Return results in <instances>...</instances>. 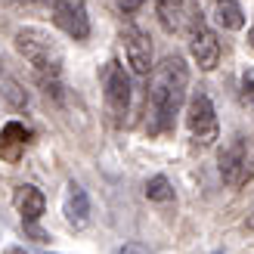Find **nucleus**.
I'll return each mask as SVG.
<instances>
[{
    "label": "nucleus",
    "instance_id": "1",
    "mask_svg": "<svg viewBox=\"0 0 254 254\" xmlns=\"http://www.w3.org/2000/svg\"><path fill=\"white\" fill-rule=\"evenodd\" d=\"M186 90H189V65L183 62V56L177 53L164 56L155 65L149 87V103H146L149 136H164L174 130V121L186 103Z\"/></svg>",
    "mask_w": 254,
    "mask_h": 254
},
{
    "label": "nucleus",
    "instance_id": "2",
    "mask_svg": "<svg viewBox=\"0 0 254 254\" xmlns=\"http://www.w3.org/2000/svg\"><path fill=\"white\" fill-rule=\"evenodd\" d=\"M12 44H16L19 56L28 62V65H34V71L41 74L44 84H56V81H59L65 53H62V44H59L50 31L28 25V28H19V31H16Z\"/></svg>",
    "mask_w": 254,
    "mask_h": 254
},
{
    "label": "nucleus",
    "instance_id": "3",
    "mask_svg": "<svg viewBox=\"0 0 254 254\" xmlns=\"http://www.w3.org/2000/svg\"><path fill=\"white\" fill-rule=\"evenodd\" d=\"M186 37H189V56H192V62L201 71H214L220 65V41H217V34L211 31V25H208L201 9H195L192 16H189Z\"/></svg>",
    "mask_w": 254,
    "mask_h": 254
},
{
    "label": "nucleus",
    "instance_id": "4",
    "mask_svg": "<svg viewBox=\"0 0 254 254\" xmlns=\"http://www.w3.org/2000/svg\"><path fill=\"white\" fill-rule=\"evenodd\" d=\"M186 127H189V136H192V146H198V149H208V146H214V139H220L217 109H214L211 96L205 90L192 93V99H189Z\"/></svg>",
    "mask_w": 254,
    "mask_h": 254
},
{
    "label": "nucleus",
    "instance_id": "5",
    "mask_svg": "<svg viewBox=\"0 0 254 254\" xmlns=\"http://www.w3.org/2000/svg\"><path fill=\"white\" fill-rule=\"evenodd\" d=\"M217 168L226 186H245L251 177H254V149L248 146L245 136H233L230 143L220 149V158H217Z\"/></svg>",
    "mask_w": 254,
    "mask_h": 254
},
{
    "label": "nucleus",
    "instance_id": "6",
    "mask_svg": "<svg viewBox=\"0 0 254 254\" xmlns=\"http://www.w3.org/2000/svg\"><path fill=\"white\" fill-rule=\"evenodd\" d=\"M103 99L106 112L115 124H124L127 112H130V78L118 59H109V65L103 71Z\"/></svg>",
    "mask_w": 254,
    "mask_h": 254
},
{
    "label": "nucleus",
    "instance_id": "7",
    "mask_svg": "<svg viewBox=\"0 0 254 254\" xmlns=\"http://www.w3.org/2000/svg\"><path fill=\"white\" fill-rule=\"evenodd\" d=\"M53 25L71 41H87L90 37L87 0H53Z\"/></svg>",
    "mask_w": 254,
    "mask_h": 254
},
{
    "label": "nucleus",
    "instance_id": "8",
    "mask_svg": "<svg viewBox=\"0 0 254 254\" xmlns=\"http://www.w3.org/2000/svg\"><path fill=\"white\" fill-rule=\"evenodd\" d=\"M16 211H19V217H22V226L28 230L34 239H41L44 242V233L37 230V220L44 217V211H47V198H44V192L37 186H31V183H25V186H19L16 189Z\"/></svg>",
    "mask_w": 254,
    "mask_h": 254
},
{
    "label": "nucleus",
    "instance_id": "9",
    "mask_svg": "<svg viewBox=\"0 0 254 254\" xmlns=\"http://www.w3.org/2000/svg\"><path fill=\"white\" fill-rule=\"evenodd\" d=\"M124 53H127V62H130V68L133 74H149L152 68V41H149V34L139 28V25H124Z\"/></svg>",
    "mask_w": 254,
    "mask_h": 254
},
{
    "label": "nucleus",
    "instance_id": "10",
    "mask_svg": "<svg viewBox=\"0 0 254 254\" xmlns=\"http://www.w3.org/2000/svg\"><path fill=\"white\" fill-rule=\"evenodd\" d=\"M28 146H31V127H25L22 121H6L0 127V161L19 164Z\"/></svg>",
    "mask_w": 254,
    "mask_h": 254
},
{
    "label": "nucleus",
    "instance_id": "11",
    "mask_svg": "<svg viewBox=\"0 0 254 254\" xmlns=\"http://www.w3.org/2000/svg\"><path fill=\"white\" fill-rule=\"evenodd\" d=\"M62 217L71 230H84L90 223V198H87V189L74 180H68L65 195H62Z\"/></svg>",
    "mask_w": 254,
    "mask_h": 254
},
{
    "label": "nucleus",
    "instance_id": "12",
    "mask_svg": "<svg viewBox=\"0 0 254 254\" xmlns=\"http://www.w3.org/2000/svg\"><path fill=\"white\" fill-rule=\"evenodd\" d=\"M217 22L230 31H239L245 25V12L236 0H217Z\"/></svg>",
    "mask_w": 254,
    "mask_h": 254
},
{
    "label": "nucleus",
    "instance_id": "13",
    "mask_svg": "<svg viewBox=\"0 0 254 254\" xmlns=\"http://www.w3.org/2000/svg\"><path fill=\"white\" fill-rule=\"evenodd\" d=\"M183 3H186V0H155V12H158V19H161V25L168 31H174L177 25H180Z\"/></svg>",
    "mask_w": 254,
    "mask_h": 254
},
{
    "label": "nucleus",
    "instance_id": "14",
    "mask_svg": "<svg viewBox=\"0 0 254 254\" xmlns=\"http://www.w3.org/2000/svg\"><path fill=\"white\" fill-rule=\"evenodd\" d=\"M146 198L149 201H158V205H164V201H171L174 198V186H171V180L164 174H155L152 180L146 183Z\"/></svg>",
    "mask_w": 254,
    "mask_h": 254
},
{
    "label": "nucleus",
    "instance_id": "15",
    "mask_svg": "<svg viewBox=\"0 0 254 254\" xmlns=\"http://www.w3.org/2000/svg\"><path fill=\"white\" fill-rule=\"evenodd\" d=\"M239 99L248 112H254V68H245L239 78Z\"/></svg>",
    "mask_w": 254,
    "mask_h": 254
},
{
    "label": "nucleus",
    "instance_id": "16",
    "mask_svg": "<svg viewBox=\"0 0 254 254\" xmlns=\"http://www.w3.org/2000/svg\"><path fill=\"white\" fill-rule=\"evenodd\" d=\"M143 3H146V0H118V6H121L124 12H136Z\"/></svg>",
    "mask_w": 254,
    "mask_h": 254
},
{
    "label": "nucleus",
    "instance_id": "17",
    "mask_svg": "<svg viewBox=\"0 0 254 254\" xmlns=\"http://www.w3.org/2000/svg\"><path fill=\"white\" fill-rule=\"evenodd\" d=\"M3 254H31V251H28V248H22V245H6Z\"/></svg>",
    "mask_w": 254,
    "mask_h": 254
},
{
    "label": "nucleus",
    "instance_id": "18",
    "mask_svg": "<svg viewBox=\"0 0 254 254\" xmlns=\"http://www.w3.org/2000/svg\"><path fill=\"white\" fill-rule=\"evenodd\" d=\"M115 254H143V251H139L136 245H124V248H118Z\"/></svg>",
    "mask_w": 254,
    "mask_h": 254
},
{
    "label": "nucleus",
    "instance_id": "19",
    "mask_svg": "<svg viewBox=\"0 0 254 254\" xmlns=\"http://www.w3.org/2000/svg\"><path fill=\"white\" fill-rule=\"evenodd\" d=\"M248 44H251V50H254V22H251V28H248Z\"/></svg>",
    "mask_w": 254,
    "mask_h": 254
},
{
    "label": "nucleus",
    "instance_id": "20",
    "mask_svg": "<svg viewBox=\"0 0 254 254\" xmlns=\"http://www.w3.org/2000/svg\"><path fill=\"white\" fill-rule=\"evenodd\" d=\"M50 254H56V251H50Z\"/></svg>",
    "mask_w": 254,
    "mask_h": 254
},
{
    "label": "nucleus",
    "instance_id": "21",
    "mask_svg": "<svg viewBox=\"0 0 254 254\" xmlns=\"http://www.w3.org/2000/svg\"><path fill=\"white\" fill-rule=\"evenodd\" d=\"M214 3H217V0H214Z\"/></svg>",
    "mask_w": 254,
    "mask_h": 254
}]
</instances>
